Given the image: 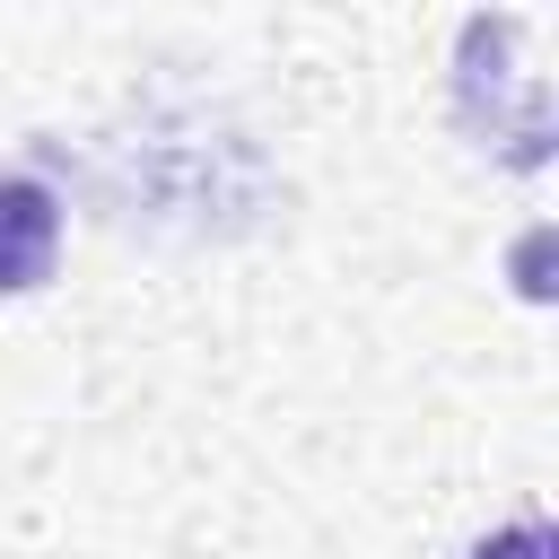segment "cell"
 <instances>
[{"mask_svg": "<svg viewBox=\"0 0 559 559\" xmlns=\"http://www.w3.org/2000/svg\"><path fill=\"white\" fill-rule=\"evenodd\" d=\"M472 559H550V533H542V524H507V533H489Z\"/></svg>", "mask_w": 559, "mask_h": 559, "instance_id": "2", "label": "cell"}, {"mask_svg": "<svg viewBox=\"0 0 559 559\" xmlns=\"http://www.w3.org/2000/svg\"><path fill=\"white\" fill-rule=\"evenodd\" d=\"M61 262V192L35 175H0V297L44 288Z\"/></svg>", "mask_w": 559, "mask_h": 559, "instance_id": "1", "label": "cell"}]
</instances>
